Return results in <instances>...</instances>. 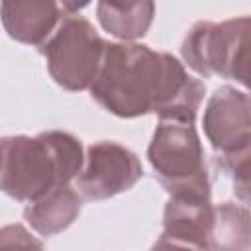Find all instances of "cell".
<instances>
[{
    "label": "cell",
    "mask_w": 251,
    "mask_h": 251,
    "mask_svg": "<svg viewBox=\"0 0 251 251\" xmlns=\"http://www.w3.org/2000/svg\"><path fill=\"white\" fill-rule=\"evenodd\" d=\"M206 84L184 65L141 43H106L92 98L110 114L137 118L155 112L159 120L194 124Z\"/></svg>",
    "instance_id": "6da1fadb"
},
{
    "label": "cell",
    "mask_w": 251,
    "mask_h": 251,
    "mask_svg": "<svg viewBox=\"0 0 251 251\" xmlns=\"http://www.w3.org/2000/svg\"><path fill=\"white\" fill-rule=\"evenodd\" d=\"M84 165L80 141L67 131L0 139V190L18 202H33L69 186Z\"/></svg>",
    "instance_id": "7a4b0ae2"
},
{
    "label": "cell",
    "mask_w": 251,
    "mask_h": 251,
    "mask_svg": "<svg viewBox=\"0 0 251 251\" xmlns=\"http://www.w3.org/2000/svg\"><path fill=\"white\" fill-rule=\"evenodd\" d=\"M147 157L169 194H210L204 149L194 124L159 120Z\"/></svg>",
    "instance_id": "3957f363"
},
{
    "label": "cell",
    "mask_w": 251,
    "mask_h": 251,
    "mask_svg": "<svg viewBox=\"0 0 251 251\" xmlns=\"http://www.w3.org/2000/svg\"><path fill=\"white\" fill-rule=\"evenodd\" d=\"M104 47L106 41L86 18L69 14L59 22L57 29L39 51L47 61L51 78L59 86L76 92L92 86Z\"/></svg>",
    "instance_id": "277c9868"
},
{
    "label": "cell",
    "mask_w": 251,
    "mask_h": 251,
    "mask_svg": "<svg viewBox=\"0 0 251 251\" xmlns=\"http://www.w3.org/2000/svg\"><path fill=\"white\" fill-rule=\"evenodd\" d=\"M247 31V16L222 24L198 22L190 27L182 41V59L202 76H222L245 86Z\"/></svg>",
    "instance_id": "5b68a950"
},
{
    "label": "cell",
    "mask_w": 251,
    "mask_h": 251,
    "mask_svg": "<svg viewBox=\"0 0 251 251\" xmlns=\"http://www.w3.org/2000/svg\"><path fill=\"white\" fill-rule=\"evenodd\" d=\"M141 176L143 169L133 151L116 141H98L86 149L75 182L82 198L106 200L129 190Z\"/></svg>",
    "instance_id": "8992f818"
},
{
    "label": "cell",
    "mask_w": 251,
    "mask_h": 251,
    "mask_svg": "<svg viewBox=\"0 0 251 251\" xmlns=\"http://www.w3.org/2000/svg\"><path fill=\"white\" fill-rule=\"evenodd\" d=\"M249 94L235 86L218 88L204 110V133L216 157H235L249 153L251 118Z\"/></svg>",
    "instance_id": "52a82bcc"
},
{
    "label": "cell",
    "mask_w": 251,
    "mask_h": 251,
    "mask_svg": "<svg viewBox=\"0 0 251 251\" xmlns=\"http://www.w3.org/2000/svg\"><path fill=\"white\" fill-rule=\"evenodd\" d=\"M214 224L210 194H171L163 214L165 239L208 251Z\"/></svg>",
    "instance_id": "ba28073f"
},
{
    "label": "cell",
    "mask_w": 251,
    "mask_h": 251,
    "mask_svg": "<svg viewBox=\"0 0 251 251\" xmlns=\"http://www.w3.org/2000/svg\"><path fill=\"white\" fill-rule=\"evenodd\" d=\"M57 2H2L0 20L8 35L25 45H43L61 22Z\"/></svg>",
    "instance_id": "9c48e42d"
},
{
    "label": "cell",
    "mask_w": 251,
    "mask_h": 251,
    "mask_svg": "<svg viewBox=\"0 0 251 251\" xmlns=\"http://www.w3.org/2000/svg\"><path fill=\"white\" fill-rule=\"evenodd\" d=\"M80 214V196L71 186H61L29 202L24 210L25 222L39 235H55L67 229Z\"/></svg>",
    "instance_id": "30bf717a"
},
{
    "label": "cell",
    "mask_w": 251,
    "mask_h": 251,
    "mask_svg": "<svg viewBox=\"0 0 251 251\" xmlns=\"http://www.w3.org/2000/svg\"><path fill=\"white\" fill-rule=\"evenodd\" d=\"M98 20L102 27L126 43H131L143 37L153 22L155 4L141 2H100L96 6Z\"/></svg>",
    "instance_id": "8fae6325"
},
{
    "label": "cell",
    "mask_w": 251,
    "mask_h": 251,
    "mask_svg": "<svg viewBox=\"0 0 251 251\" xmlns=\"http://www.w3.org/2000/svg\"><path fill=\"white\" fill-rule=\"evenodd\" d=\"M249 212L245 204L222 202L214 206L208 251H249Z\"/></svg>",
    "instance_id": "7c38bea8"
},
{
    "label": "cell",
    "mask_w": 251,
    "mask_h": 251,
    "mask_svg": "<svg viewBox=\"0 0 251 251\" xmlns=\"http://www.w3.org/2000/svg\"><path fill=\"white\" fill-rule=\"evenodd\" d=\"M0 251H45L43 243L31 235L22 224L0 227Z\"/></svg>",
    "instance_id": "4fadbf2b"
},
{
    "label": "cell",
    "mask_w": 251,
    "mask_h": 251,
    "mask_svg": "<svg viewBox=\"0 0 251 251\" xmlns=\"http://www.w3.org/2000/svg\"><path fill=\"white\" fill-rule=\"evenodd\" d=\"M151 251H200V249H194V247H188V245H182V243L159 237L157 243L151 247Z\"/></svg>",
    "instance_id": "5bb4252c"
}]
</instances>
